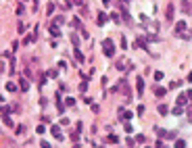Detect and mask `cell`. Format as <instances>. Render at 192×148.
<instances>
[{"mask_svg": "<svg viewBox=\"0 0 192 148\" xmlns=\"http://www.w3.org/2000/svg\"><path fill=\"white\" fill-rule=\"evenodd\" d=\"M157 148H167V146L163 144V140H159V142H157Z\"/></svg>", "mask_w": 192, "mask_h": 148, "instance_id": "cell-29", "label": "cell"}, {"mask_svg": "<svg viewBox=\"0 0 192 148\" xmlns=\"http://www.w3.org/2000/svg\"><path fill=\"white\" fill-rule=\"evenodd\" d=\"M73 4H82V0H73Z\"/></svg>", "mask_w": 192, "mask_h": 148, "instance_id": "cell-31", "label": "cell"}, {"mask_svg": "<svg viewBox=\"0 0 192 148\" xmlns=\"http://www.w3.org/2000/svg\"><path fill=\"white\" fill-rule=\"evenodd\" d=\"M188 82H192V71H190V73H188Z\"/></svg>", "mask_w": 192, "mask_h": 148, "instance_id": "cell-30", "label": "cell"}, {"mask_svg": "<svg viewBox=\"0 0 192 148\" xmlns=\"http://www.w3.org/2000/svg\"><path fill=\"white\" fill-rule=\"evenodd\" d=\"M115 92H125V94H130V88H128V82H125V79H121V82H119V86L115 88Z\"/></svg>", "mask_w": 192, "mask_h": 148, "instance_id": "cell-3", "label": "cell"}, {"mask_svg": "<svg viewBox=\"0 0 192 148\" xmlns=\"http://www.w3.org/2000/svg\"><path fill=\"white\" fill-rule=\"evenodd\" d=\"M117 140H119L117 136H109V138H107V142H117Z\"/></svg>", "mask_w": 192, "mask_h": 148, "instance_id": "cell-28", "label": "cell"}, {"mask_svg": "<svg viewBox=\"0 0 192 148\" xmlns=\"http://www.w3.org/2000/svg\"><path fill=\"white\" fill-rule=\"evenodd\" d=\"M182 113H184V107H180V104H178V107L173 109V115H182Z\"/></svg>", "mask_w": 192, "mask_h": 148, "instance_id": "cell-17", "label": "cell"}, {"mask_svg": "<svg viewBox=\"0 0 192 148\" xmlns=\"http://www.w3.org/2000/svg\"><path fill=\"white\" fill-rule=\"evenodd\" d=\"M165 21H173V4H167V9H165Z\"/></svg>", "mask_w": 192, "mask_h": 148, "instance_id": "cell-4", "label": "cell"}, {"mask_svg": "<svg viewBox=\"0 0 192 148\" xmlns=\"http://www.w3.org/2000/svg\"><path fill=\"white\" fill-rule=\"evenodd\" d=\"M36 132H38V134H44V132H46V127H44V125H38V127H36Z\"/></svg>", "mask_w": 192, "mask_h": 148, "instance_id": "cell-25", "label": "cell"}, {"mask_svg": "<svg viewBox=\"0 0 192 148\" xmlns=\"http://www.w3.org/2000/svg\"><path fill=\"white\" fill-rule=\"evenodd\" d=\"M173 31H176V36H178V38H182V34L186 31V21H178V23H176V29H173Z\"/></svg>", "mask_w": 192, "mask_h": 148, "instance_id": "cell-2", "label": "cell"}, {"mask_svg": "<svg viewBox=\"0 0 192 148\" xmlns=\"http://www.w3.org/2000/svg\"><path fill=\"white\" fill-rule=\"evenodd\" d=\"M102 48H105V54H107V56H115V46H113V40H109V38H107V40L102 42Z\"/></svg>", "mask_w": 192, "mask_h": 148, "instance_id": "cell-1", "label": "cell"}, {"mask_svg": "<svg viewBox=\"0 0 192 148\" xmlns=\"http://www.w3.org/2000/svg\"><path fill=\"white\" fill-rule=\"evenodd\" d=\"M19 84H21V90H27V88H29V84H27V82H25V79H21V82H19Z\"/></svg>", "mask_w": 192, "mask_h": 148, "instance_id": "cell-21", "label": "cell"}, {"mask_svg": "<svg viewBox=\"0 0 192 148\" xmlns=\"http://www.w3.org/2000/svg\"><path fill=\"white\" fill-rule=\"evenodd\" d=\"M176 148H186V142L184 140H176Z\"/></svg>", "mask_w": 192, "mask_h": 148, "instance_id": "cell-18", "label": "cell"}, {"mask_svg": "<svg viewBox=\"0 0 192 148\" xmlns=\"http://www.w3.org/2000/svg\"><path fill=\"white\" fill-rule=\"evenodd\" d=\"M136 92H138V96H142V94H144V79H142V77H138V79H136Z\"/></svg>", "mask_w": 192, "mask_h": 148, "instance_id": "cell-5", "label": "cell"}, {"mask_svg": "<svg viewBox=\"0 0 192 148\" xmlns=\"http://www.w3.org/2000/svg\"><path fill=\"white\" fill-rule=\"evenodd\" d=\"M52 136H54L57 140H63V134H61V127H59V125H52Z\"/></svg>", "mask_w": 192, "mask_h": 148, "instance_id": "cell-6", "label": "cell"}, {"mask_svg": "<svg viewBox=\"0 0 192 148\" xmlns=\"http://www.w3.org/2000/svg\"><path fill=\"white\" fill-rule=\"evenodd\" d=\"M71 140L77 142V140H80V134H77V132H73V134H71Z\"/></svg>", "mask_w": 192, "mask_h": 148, "instance_id": "cell-24", "label": "cell"}, {"mask_svg": "<svg viewBox=\"0 0 192 148\" xmlns=\"http://www.w3.org/2000/svg\"><path fill=\"white\" fill-rule=\"evenodd\" d=\"M136 46H140V48H144V50H148V48H146V42H144L142 38H138V40H136Z\"/></svg>", "mask_w": 192, "mask_h": 148, "instance_id": "cell-13", "label": "cell"}, {"mask_svg": "<svg viewBox=\"0 0 192 148\" xmlns=\"http://www.w3.org/2000/svg\"><path fill=\"white\" fill-rule=\"evenodd\" d=\"M159 113H161V115H167V113H169V109H167V104H159Z\"/></svg>", "mask_w": 192, "mask_h": 148, "instance_id": "cell-14", "label": "cell"}, {"mask_svg": "<svg viewBox=\"0 0 192 148\" xmlns=\"http://www.w3.org/2000/svg\"><path fill=\"white\" fill-rule=\"evenodd\" d=\"M40 146H42V148H50V144H48L46 140H42V142H40Z\"/></svg>", "mask_w": 192, "mask_h": 148, "instance_id": "cell-27", "label": "cell"}, {"mask_svg": "<svg viewBox=\"0 0 192 148\" xmlns=\"http://www.w3.org/2000/svg\"><path fill=\"white\" fill-rule=\"evenodd\" d=\"M50 34H52L54 38H59V36H61V31H59V27H57V23H52V25H50Z\"/></svg>", "mask_w": 192, "mask_h": 148, "instance_id": "cell-10", "label": "cell"}, {"mask_svg": "<svg viewBox=\"0 0 192 148\" xmlns=\"http://www.w3.org/2000/svg\"><path fill=\"white\" fill-rule=\"evenodd\" d=\"M6 90H9V92H15V90H17V84H6Z\"/></svg>", "mask_w": 192, "mask_h": 148, "instance_id": "cell-20", "label": "cell"}, {"mask_svg": "<svg viewBox=\"0 0 192 148\" xmlns=\"http://www.w3.org/2000/svg\"><path fill=\"white\" fill-rule=\"evenodd\" d=\"M165 94H167V90H165V88H161V86H157V88H155V96H159V98H163Z\"/></svg>", "mask_w": 192, "mask_h": 148, "instance_id": "cell-8", "label": "cell"}, {"mask_svg": "<svg viewBox=\"0 0 192 148\" xmlns=\"http://www.w3.org/2000/svg\"><path fill=\"white\" fill-rule=\"evenodd\" d=\"M75 148H77V146H75Z\"/></svg>", "mask_w": 192, "mask_h": 148, "instance_id": "cell-33", "label": "cell"}, {"mask_svg": "<svg viewBox=\"0 0 192 148\" xmlns=\"http://www.w3.org/2000/svg\"><path fill=\"white\" fill-rule=\"evenodd\" d=\"M125 65H128V63H125L123 59H121V61H117V69H119V71H125V69H128Z\"/></svg>", "mask_w": 192, "mask_h": 148, "instance_id": "cell-11", "label": "cell"}, {"mask_svg": "<svg viewBox=\"0 0 192 148\" xmlns=\"http://www.w3.org/2000/svg\"><path fill=\"white\" fill-rule=\"evenodd\" d=\"M176 102H178L180 107H184V104L188 102V94H180V96H178V100H176Z\"/></svg>", "mask_w": 192, "mask_h": 148, "instance_id": "cell-7", "label": "cell"}, {"mask_svg": "<svg viewBox=\"0 0 192 148\" xmlns=\"http://www.w3.org/2000/svg\"><path fill=\"white\" fill-rule=\"evenodd\" d=\"M121 2H128V0H121Z\"/></svg>", "mask_w": 192, "mask_h": 148, "instance_id": "cell-32", "label": "cell"}, {"mask_svg": "<svg viewBox=\"0 0 192 148\" xmlns=\"http://www.w3.org/2000/svg\"><path fill=\"white\" fill-rule=\"evenodd\" d=\"M4 123H6V125H9V127H13V121H11V119H9L6 115H4Z\"/></svg>", "mask_w": 192, "mask_h": 148, "instance_id": "cell-26", "label": "cell"}, {"mask_svg": "<svg viewBox=\"0 0 192 148\" xmlns=\"http://www.w3.org/2000/svg\"><path fill=\"white\" fill-rule=\"evenodd\" d=\"M119 44H121V48H123V50L128 48V42H125V38H121V40H119Z\"/></svg>", "mask_w": 192, "mask_h": 148, "instance_id": "cell-23", "label": "cell"}, {"mask_svg": "<svg viewBox=\"0 0 192 148\" xmlns=\"http://www.w3.org/2000/svg\"><path fill=\"white\" fill-rule=\"evenodd\" d=\"M182 11H184V13H190V2H188V0H182Z\"/></svg>", "mask_w": 192, "mask_h": 148, "instance_id": "cell-12", "label": "cell"}, {"mask_svg": "<svg viewBox=\"0 0 192 148\" xmlns=\"http://www.w3.org/2000/svg\"><path fill=\"white\" fill-rule=\"evenodd\" d=\"M155 79H157V82L163 79V71H157V73H155Z\"/></svg>", "mask_w": 192, "mask_h": 148, "instance_id": "cell-22", "label": "cell"}, {"mask_svg": "<svg viewBox=\"0 0 192 148\" xmlns=\"http://www.w3.org/2000/svg\"><path fill=\"white\" fill-rule=\"evenodd\" d=\"M75 59H77L80 63H84V54H82V52L77 50V48H75Z\"/></svg>", "mask_w": 192, "mask_h": 148, "instance_id": "cell-16", "label": "cell"}, {"mask_svg": "<svg viewBox=\"0 0 192 148\" xmlns=\"http://www.w3.org/2000/svg\"><path fill=\"white\" fill-rule=\"evenodd\" d=\"M96 23H98V25H105V23H107V15H105V13H98V19H96Z\"/></svg>", "mask_w": 192, "mask_h": 148, "instance_id": "cell-9", "label": "cell"}, {"mask_svg": "<svg viewBox=\"0 0 192 148\" xmlns=\"http://www.w3.org/2000/svg\"><path fill=\"white\" fill-rule=\"evenodd\" d=\"M80 90H82V92H86V90H88V82H86V79L80 84Z\"/></svg>", "mask_w": 192, "mask_h": 148, "instance_id": "cell-19", "label": "cell"}, {"mask_svg": "<svg viewBox=\"0 0 192 148\" xmlns=\"http://www.w3.org/2000/svg\"><path fill=\"white\" fill-rule=\"evenodd\" d=\"M165 138L167 140H176V132H165Z\"/></svg>", "mask_w": 192, "mask_h": 148, "instance_id": "cell-15", "label": "cell"}]
</instances>
